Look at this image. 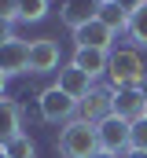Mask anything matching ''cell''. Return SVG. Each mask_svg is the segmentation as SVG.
<instances>
[{
	"instance_id": "52a82bcc",
	"label": "cell",
	"mask_w": 147,
	"mask_h": 158,
	"mask_svg": "<svg viewBox=\"0 0 147 158\" xmlns=\"http://www.w3.org/2000/svg\"><path fill=\"white\" fill-rule=\"evenodd\" d=\"M114 114V88H92L85 99H81V118L99 125L103 118Z\"/></svg>"
},
{
	"instance_id": "277c9868",
	"label": "cell",
	"mask_w": 147,
	"mask_h": 158,
	"mask_svg": "<svg viewBox=\"0 0 147 158\" xmlns=\"http://www.w3.org/2000/svg\"><path fill=\"white\" fill-rule=\"evenodd\" d=\"M37 103H40V118L52 121V125L70 121V118H74V110H77V99H70V96H66L63 88H55V85H52V88H44Z\"/></svg>"
},
{
	"instance_id": "5b68a950",
	"label": "cell",
	"mask_w": 147,
	"mask_h": 158,
	"mask_svg": "<svg viewBox=\"0 0 147 158\" xmlns=\"http://www.w3.org/2000/svg\"><path fill=\"white\" fill-rule=\"evenodd\" d=\"M114 114L129 125L147 118V88H114Z\"/></svg>"
},
{
	"instance_id": "30bf717a",
	"label": "cell",
	"mask_w": 147,
	"mask_h": 158,
	"mask_svg": "<svg viewBox=\"0 0 147 158\" xmlns=\"http://www.w3.org/2000/svg\"><path fill=\"white\" fill-rule=\"evenodd\" d=\"M74 40H77V48H99V52H110L114 48V33H110L99 19H92L88 26L74 30Z\"/></svg>"
},
{
	"instance_id": "603a6c76",
	"label": "cell",
	"mask_w": 147,
	"mask_h": 158,
	"mask_svg": "<svg viewBox=\"0 0 147 158\" xmlns=\"http://www.w3.org/2000/svg\"><path fill=\"white\" fill-rule=\"evenodd\" d=\"M4 85H7V77H4V74H0V99H4Z\"/></svg>"
},
{
	"instance_id": "ba28073f",
	"label": "cell",
	"mask_w": 147,
	"mask_h": 158,
	"mask_svg": "<svg viewBox=\"0 0 147 158\" xmlns=\"http://www.w3.org/2000/svg\"><path fill=\"white\" fill-rule=\"evenodd\" d=\"M59 44L48 37L40 40H30V70L33 74H52V70H59Z\"/></svg>"
},
{
	"instance_id": "9a60e30c",
	"label": "cell",
	"mask_w": 147,
	"mask_h": 158,
	"mask_svg": "<svg viewBox=\"0 0 147 158\" xmlns=\"http://www.w3.org/2000/svg\"><path fill=\"white\" fill-rule=\"evenodd\" d=\"M4 155L7 158H37V151H33V140L22 132V136H15V140L4 143Z\"/></svg>"
},
{
	"instance_id": "ffe728a7",
	"label": "cell",
	"mask_w": 147,
	"mask_h": 158,
	"mask_svg": "<svg viewBox=\"0 0 147 158\" xmlns=\"http://www.w3.org/2000/svg\"><path fill=\"white\" fill-rule=\"evenodd\" d=\"M7 40H15V26L7 19H0V44H7Z\"/></svg>"
},
{
	"instance_id": "7402d4cb",
	"label": "cell",
	"mask_w": 147,
	"mask_h": 158,
	"mask_svg": "<svg viewBox=\"0 0 147 158\" xmlns=\"http://www.w3.org/2000/svg\"><path fill=\"white\" fill-rule=\"evenodd\" d=\"M125 158H147V151H129Z\"/></svg>"
},
{
	"instance_id": "6da1fadb",
	"label": "cell",
	"mask_w": 147,
	"mask_h": 158,
	"mask_svg": "<svg viewBox=\"0 0 147 158\" xmlns=\"http://www.w3.org/2000/svg\"><path fill=\"white\" fill-rule=\"evenodd\" d=\"M107 77H110V88H144V81H147L144 55L136 48H110Z\"/></svg>"
},
{
	"instance_id": "5bb4252c",
	"label": "cell",
	"mask_w": 147,
	"mask_h": 158,
	"mask_svg": "<svg viewBox=\"0 0 147 158\" xmlns=\"http://www.w3.org/2000/svg\"><path fill=\"white\" fill-rule=\"evenodd\" d=\"M96 19L107 26L110 33H121V30H129V11H121V7H118V0H103Z\"/></svg>"
},
{
	"instance_id": "4316f807",
	"label": "cell",
	"mask_w": 147,
	"mask_h": 158,
	"mask_svg": "<svg viewBox=\"0 0 147 158\" xmlns=\"http://www.w3.org/2000/svg\"><path fill=\"white\" fill-rule=\"evenodd\" d=\"M99 4H103V0H99Z\"/></svg>"
},
{
	"instance_id": "d4e9b609",
	"label": "cell",
	"mask_w": 147,
	"mask_h": 158,
	"mask_svg": "<svg viewBox=\"0 0 147 158\" xmlns=\"http://www.w3.org/2000/svg\"><path fill=\"white\" fill-rule=\"evenodd\" d=\"M0 158H7V155H4V151H0Z\"/></svg>"
},
{
	"instance_id": "8fae6325",
	"label": "cell",
	"mask_w": 147,
	"mask_h": 158,
	"mask_svg": "<svg viewBox=\"0 0 147 158\" xmlns=\"http://www.w3.org/2000/svg\"><path fill=\"white\" fill-rule=\"evenodd\" d=\"M96 15H99V0H63V22L70 30L88 26Z\"/></svg>"
},
{
	"instance_id": "ac0fdd59",
	"label": "cell",
	"mask_w": 147,
	"mask_h": 158,
	"mask_svg": "<svg viewBox=\"0 0 147 158\" xmlns=\"http://www.w3.org/2000/svg\"><path fill=\"white\" fill-rule=\"evenodd\" d=\"M129 151H147V118L132 121V132H129Z\"/></svg>"
},
{
	"instance_id": "9c48e42d",
	"label": "cell",
	"mask_w": 147,
	"mask_h": 158,
	"mask_svg": "<svg viewBox=\"0 0 147 158\" xmlns=\"http://www.w3.org/2000/svg\"><path fill=\"white\" fill-rule=\"evenodd\" d=\"M55 88H63L70 99H77V107H81V99L92 92V77H88L85 70H77V66L70 63V66H63V70H59V81H55Z\"/></svg>"
},
{
	"instance_id": "d6986e66",
	"label": "cell",
	"mask_w": 147,
	"mask_h": 158,
	"mask_svg": "<svg viewBox=\"0 0 147 158\" xmlns=\"http://www.w3.org/2000/svg\"><path fill=\"white\" fill-rule=\"evenodd\" d=\"M0 19L15 22V19H19V0H0Z\"/></svg>"
},
{
	"instance_id": "8992f818",
	"label": "cell",
	"mask_w": 147,
	"mask_h": 158,
	"mask_svg": "<svg viewBox=\"0 0 147 158\" xmlns=\"http://www.w3.org/2000/svg\"><path fill=\"white\" fill-rule=\"evenodd\" d=\"M30 70V44L26 40H7V44H0V74L4 77H19V74H26Z\"/></svg>"
},
{
	"instance_id": "7c38bea8",
	"label": "cell",
	"mask_w": 147,
	"mask_h": 158,
	"mask_svg": "<svg viewBox=\"0 0 147 158\" xmlns=\"http://www.w3.org/2000/svg\"><path fill=\"white\" fill-rule=\"evenodd\" d=\"M70 63L77 70H85L88 77H103V74H107V63H110V52H99V48H74Z\"/></svg>"
},
{
	"instance_id": "e0dca14e",
	"label": "cell",
	"mask_w": 147,
	"mask_h": 158,
	"mask_svg": "<svg viewBox=\"0 0 147 158\" xmlns=\"http://www.w3.org/2000/svg\"><path fill=\"white\" fill-rule=\"evenodd\" d=\"M129 33H132L136 44H144V48H147V4L136 11V15H129Z\"/></svg>"
},
{
	"instance_id": "3957f363",
	"label": "cell",
	"mask_w": 147,
	"mask_h": 158,
	"mask_svg": "<svg viewBox=\"0 0 147 158\" xmlns=\"http://www.w3.org/2000/svg\"><path fill=\"white\" fill-rule=\"evenodd\" d=\"M129 132H132V125L125 118H118V114H110L96 125V136H99V151H107V155H118L121 151H129Z\"/></svg>"
},
{
	"instance_id": "44dd1931",
	"label": "cell",
	"mask_w": 147,
	"mask_h": 158,
	"mask_svg": "<svg viewBox=\"0 0 147 158\" xmlns=\"http://www.w3.org/2000/svg\"><path fill=\"white\" fill-rule=\"evenodd\" d=\"M144 4H147V0H118V7H121V11H129V15H136Z\"/></svg>"
},
{
	"instance_id": "4fadbf2b",
	"label": "cell",
	"mask_w": 147,
	"mask_h": 158,
	"mask_svg": "<svg viewBox=\"0 0 147 158\" xmlns=\"http://www.w3.org/2000/svg\"><path fill=\"white\" fill-rule=\"evenodd\" d=\"M15 136H22V110H19V103L15 99H0V147L7 143V140H15Z\"/></svg>"
},
{
	"instance_id": "2e32d148",
	"label": "cell",
	"mask_w": 147,
	"mask_h": 158,
	"mask_svg": "<svg viewBox=\"0 0 147 158\" xmlns=\"http://www.w3.org/2000/svg\"><path fill=\"white\" fill-rule=\"evenodd\" d=\"M48 15V0H19V19L22 22H40Z\"/></svg>"
},
{
	"instance_id": "484cf974",
	"label": "cell",
	"mask_w": 147,
	"mask_h": 158,
	"mask_svg": "<svg viewBox=\"0 0 147 158\" xmlns=\"http://www.w3.org/2000/svg\"><path fill=\"white\" fill-rule=\"evenodd\" d=\"M0 151H4V147H0Z\"/></svg>"
},
{
	"instance_id": "7a4b0ae2",
	"label": "cell",
	"mask_w": 147,
	"mask_h": 158,
	"mask_svg": "<svg viewBox=\"0 0 147 158\" xmlns=\"http://www.w3.org/2000/svg\"><path fill=\"white\" fill-rule=\"evenodd\" d=\"M59 155H63V158H92V155H99L96 125L85 121V118L66 121L63 132H59Z\"/></svg>"
},
{
	"instance_id": "cb8c5ba5",
	"label": "cell",
	"mask_w": 147,
	"mask_h": 158,
	"mask_svg": "<svg viewBox=\"0 0 147 158\" xmlns=\"http://www.w3.org/2000/svg\"><path fill=\"white\" fill-rule=\"evenodd\" d=\"M92 158H118V155H107V151H99V155H92Z\"/></svg>"
}]
</instances>
